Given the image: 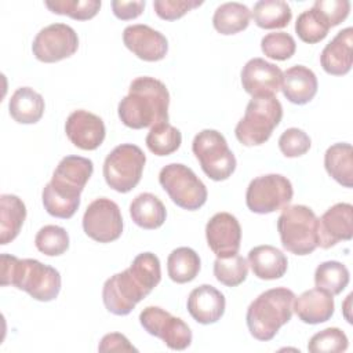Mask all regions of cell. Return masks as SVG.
<instances>
[{"mask_svg": "<svg viewBox=\"0 0 353 353\" xmlns=\"http://www.w3.org/2000/svg\"><path fill=\"white\" fill-rule=\"evenodd\" d=\"M161 280L159 258L152 252L138 254L130 268L109 277L102 288V301L108 312L127 316L138 302L146 298Z\"/></svg>", "mask_w": 353, "mask_h": 353, "instance_id": "1", "label": "cell"}, {"mask_svg": "<svg viewBox=\"0 0 353 353\" xmlns=\"http://www.w3.org/2000/svg\"><path fill=\"white\" fill-rule=\"evenodd\" d=\"M92 171L94 164L87 157H63L43 189L41 200L46 211L55 218H72L80 205V194Z\"/></svg>", "mask_w": 353, "mask_h": 353, "instance_id": "2", "label": "cell"}, {"mask_svg": "<svg viewBox=\"0 0 353 353\" xmlns=\"http://www.w3.org/2000/svg\"><path fill=\"white\" fill-rule=\"evenodd\" d=\"M170 92L165 84L150 76L131 81L128 94L119 102L117 114L121 123L132 130L153 127L168 121Z\"/></svg>", "mask_w": 353, "mask_h": 353, "instance_id": "3", "label": "cell"}, {"mask_svg": "<svg viewBox=\"0 0 353 353\" xmlns=\"http://www.w3.org/2000/svg\"><path fill=\"white\" fill-rule=\"evenodd\" d=\"M1 285H14L28 292L33 299L50 302L61 291L59 272L37 259H19L10 254H1Z\"/></svg>", "mask_w": 353, "mask_h": 353, "instance_id": "4", "label": "cell"}, {"mask_svg": "<svg viewBox=\"0 0 353 353\" xmlns=\"http://www.w3.org/2000/svg\"><path fill=\"white\" fill-rule=\"evenodd\" d=\"M295 294L285 287L266 290L248 306L245 321L250 334L258 341H270L294 313Z\"/></svg>", "mask_w": 353, "mask_h": 353, "instance_id": "5", "label": "cell"}, {"mask_svg": "<svg viewBox=\"0 0 353 353\" xmlns=\"http://www.w3.org/2000/svg\"><path fill=\"white\" fill-rule=\"evenodd\" d=\"M281 117L283 106L274 95L252 97L243 119L234 128V135L244 146H259L270 138Z\"/></svg>", "mask_w": 353, "mask_h": 353, "instance_id": "6", "label": "cell"}, {"mask_svg": "<svg viewBox=\"0 0 353 353\" xmlns=\"http://www.w3.org/2000/svg\"><path fill=\"white\" fill-rule=\"evenodd\" d=\"M317 219L307 205H285L277 219L283 247L295 255L312 254L317 248Z\"/></svg>", "mask_w": 353, "mask_h": 353, "instance_id": "7", "label": "cell"}, {"mask_svg": "<svg viewBox=\"0 0 353 353\" xmlns=\"http://www.w3.org/2000/svg\"><path fill=\"white\" fill-rule=\"evenodd\" d=\"M192 150L203 172L212 181H225L236 170V157L216 130H201L193 138Z\"/></svg>", "mask_w": 353, "mask_h": 353, "instance_id": "8", "label": "cell"}, {"mask_svg": "<svg viewBox=\"0 0 353 353\" xmlns=\"http://www.w3.org/2000/svg\"><path fill=\"white\" fill-rule=\"evenodd\" d=\"M146 156L134 143L116 146L103 161V178L109 188L119 193H128L141 181Z\"/></svg>", "mask_w": 353, "mask_h": 353, "instance_id": "9", "label": "cell"}, {"mask_svg": "<svg viewBox=\"0 0 353 353\" xmlns=\"http://www.w3.org/2000/svg\"><path fill=\"white\" fill-rule=\"evenodd\" d=\"M159 182L172 203L178 207L196 211L207 201V188L201 179L185 164L171 163L160 170Z\"/></svg>", "mask_w": 353, "mask_h": 353, "instance_id": "10", "label": "cell"}, {"mask_svg": "<svg viewBox=\"0 0 353 353\" xmlns=\"http://www.w3.org/2000/svg\"><path fill=\"white\" fill-rule=\"evenodd\" d=\"M294 189L290 179L280 174L254 178L245 192V204L255 214H270L290 204Z\"/></svg>", "mask_w": 353, "mask_h": 353, "instance_id": "11", "label": "cell"}, {"mask_svg": "<svg viewBox=\"0 0 353 353\" xmlns=\"http://www.w3.org/2000/svg\"><path fill=\"white\" fill-rule=\"evenodd\" d=\"M139 323L148 334L160 338L172 350H185L192 343L189 325L159 306L145 307L139 314Z\"/></svg>", "mask_w": 353, "mask_h": 353, "instance_id": "12", "label": "cell"}, {"mask_svg": "<svg viewBox=\"0 0 353 353\" xmlns=\"http://www.w3.org/2000/svg\"><path fill=\"white\" fill-rule=\"evenodd\" d=\"M84 233L98 243H110L123 233V216L119 205L108 199L99 197L91 201L83 215Z\"/></svg>", "mask_w": 353, "mask_h": 353, "instance_id": "13", "label": "cell"}, {"mask_svg": "<svg viewBox=\"0 0 353 353\" xmlns=\"http://www.w3.org/2000/svg\"><path fill=\"white\" fill-rule=\"evenodd\" d=\"M79 48V37L74 29L66 23H51L43 28L34 37L32 51L36 59L52 63L72 57Z\"/></svg>", "mask_w": 353, "mask_h": 353, "instance_id": "14", "label": "cell"}, {"mask_svg": "<svg viewBox=\"0 0 353 353\" xmlns=\"http://www.w3.org/2000/svg\"><path fill=\"white\" fill-rule=\"evenodd\" d=\"M205 239L218 258L236 255L241 243V226L234 215L216 212L205 225Z\"/></svg>", "mask_w": 353, "mask_h": 353, "instance_id": "15", "label": "cell"}, {"mask_svg": "<svg viewBox=\"0 0 353 353\" xmlns=\"http://www.w3.org/2000/svg\"><path fill=\"white\" fill-rule=\"evenodd\" d=\"M353 236V205L336 203L317 219V247L324 250L334 247Z\"/></svg>", "mask_w": 353, "mask_h": 353, "instance_id": "16", "label": "cell"}, {"mask_svg": "<svg viewBox=\"0 0 353 353\" xmlns=\"http://www.w3.org/2000/svg\"><path fill=\"white\" fill-rule=\"evenodd\" d=\"M283 70L263 58L250 59L241 70V85L251 97H272L281 88Z\"/></svg>", "mask_w": 353, "mask_h": 353, "instance_id": "17", "label": "cell"}, {"mask_svg": "<svg viewBox=\"0 0 353 353\" xmlns=\"http://www.w3.org/2000/svg\"><path fill=\"white\" fill-rule=\"evenodd\" d=\"M65 132L76 148L83 150H95L102 145L106 128L99 116L88 110L79 109L68 116Z\"/></svg>", "mask_w": 353, "mask_h": 353, "instance_id": "18", "label": "cell"}, {"mask_svg": "<svg viewBox=\"0 0 353 353\" xmlns=\"http://www.w3.org/2000/svg\"><path fill=\"white\" fill-rule=\"evenodd\" d=\"M124 46L139 59L161 61L168 52V41L163 33L142 23L130 25L123 32Z\"/></svg>", "mask_w": 353, "mask_h": 353, "instance_id": "19", "label": "cell"}, {"mask_svg": "<svg viewBox=\"0 0 353 353\" xmlns=\"http://www.w3.org/2000/svg\"><path fill=\"white\" fill-rule=\"evenodd\" d=\"M188 312L200 324H214L225 313V295L210 284L193 288L188 296Z\"/></svg>", "mask_w": 353, "mask_h": 353, "instance_id": "20", "label": "cell"}, {"mask_svg": "<svg viewBox=\"0 0 353 353\" xmlns=\"http://www.w3.org/2000/svg\"><path fill=\"white\" fill-rule=\"evenodd\" d=\"M353 29L345 28L323 48L320 63L328 74L343 76L350 72L353 63Z\"/></svg>", "mask_w": 353, "mask_h": 353, "instance_id": "21", "label": "cell"}, {"mask_svg": "<svg viewBox=\"0 0 353 353\" xmlns=\"http://www.w3.org/2000/svg\"><path fill=\"white\" fill-rule=\"evenodd\" d=\"M334 295L317 287L302 292L294 301L295 314L306 324H320L330 320L334 314Z\"/></svg>", "mask_w": 353, "mask_h": 353, "instance_id": "22", "label": "cell"}, {"mask_svg": "<svg viewBox=\"0 0 353 353\" xmlns=\"http://www.w3.org/2000/svg\"><path fill=\"white\" fill-rule=\"evenodd\" d=\"M319 83L314 72L303 65H295L283 72V95L295 105L310 102L317 94Z\"/></svg>", "mask_w": 353, "mask_h": 353, "instance_id": "23", "label": "cell"}, {"mask_svg": "<svg viewBox=\"0 0 353 353\" xmlns=\"http://www.w3.org/2000/svg\"><path fill=\"white\" fill-rule=\"evenodd\" d=\"M248 265L261 280H276L285 274L288 259L273 245H256L248 252Z\"/></svg>", "mask_w": 353, "mask_h": 353, "instance_id": "24", "label": "cell"}, {"mask_svg": "<svg viewBox=\"0 0 353 353\" xmlns=\"http://www.w3.org/2000/svg\"><path fill=\"white\" fill-rule=\"evenodd\" d=\"M43 97L30 87H19L11 95L8 110L11 117L19 124H34L44 113Z\"/></svg>", "mask_w": 353, "mask_h": 353, "instance_id": "25", "label": "cell"}, {"mask_svg": "<svg viewBox=\"0 0 353 353\" xmlns=\"http://www.w3.org/2000/svg\"><path fill=\"white\" fill-rule=\"evenodd\" d=\"M130 215L135 225L142 229H157L167 218L163 201L153 193H141L130 204Z\"/></svg>", "mask_w": 353, "mask_h": 353, "instance_id": "26", "label": "cell"}, {"mask_svg": "<svg viewBox=\"0 0 353 353\" xmlns=\"http://www.w3.org/2000/svg\"><path fill=\"white\" fill-rule=\"evenodd\" d=\"M26 218V207L15 194L0 196V244L11 243L21 232Z\"/></svg>", "mask_w": 353, "mask_h": 353, "instance_id": "27", "label": "cell"}, {"mask_svg": "<svg viewBox=\"0 0 353 353\" xmlns=\"http://www.w3.org/2000/svg\"><path fill=\"white\" fill-rule=\"evenodd\" d=\"M324 167L331 178L345 188L353 186V149L350 143L331 145L324 154Z\"/></svg>", "mask_w": 353, "mask_h": 353, "instance_id": "28", "label": "cell"}, {"mask_svg": "<svg viewBox=\"0 0 353 353\" xmlns=\"http://www.w3.org/2000/svg\"><path fill=\"white\" fill-rule=\"evenodd\" d=\"M250 19L251 11L247 6L237 1H229L216 7L212 17V25L218 33L229 36L247 29Z\"/></svg>", "mask_w": 353, "mask_h": 353, "instance_id": "29", "label": "cell"}, {"mask_svg": "<svg viewBox=\"0 0 353 353\" xmlns=\"http://www.w3.org/2000/svg\"><path fill=\"white\" fill-rule=\"evenodd\" d=\"M201 268L199 254L189 247H178L167 258V272L174 283L185 284L196 279Z\"/></svg>", "mask_w": 353, "mask_h": 353, "instance_id": "30", "label": "cell"}, {"mask_svg": "<svg viewBox=\"0 0 353 353\" xmlns=\"http://www.w3.org/2000/svg\"><path fill=\"white\" fill-rule=\"evenodd\" d=\"M251 15L256 26L262 29H281L290 23L292 11L287 1L259 0L254 4Z\"/></svg>", "mask_w": 353, "mask_h": 353, "instance_id": "31", "label": "cell"}, {"mask_svg": "<svg viewBox=\"0 0 353 353\" xmlns=\"http://www.w3.org/2000/svg\"><path fill=\"white\" fill-rule=\"evenodd\" d=\"M145 142L153 154L168 156L179 149L182 143V134L176 127L164 121L150 127Z\"/></svg>", "mask_w": 353, "mask_h": 353, "instance_id": "32", "label": "cell"}, {"mask_svg": "<svg viewBox=\"0 0 353 353\" xmlns=\"http://www.w3.org/2000/svg\"><path fill=\"white\" fill-rule=\"evenodd\" d=\"M350 274L347 268L338 261H327L320 263L314 272V284L317 288L331 295L341 294L349 284Z\"/></svg>", "mask_w": 353, "mask_h": 353, "instance_id": "33", "label": "cell"}, {"mask_svg": "<svg viewBox=\"0 0 353 353\" xmlns=\"http://www.w3.org/2000/svg\"><path fill=\"white\" fill-rule=\"evenodd\" d=\"M330 28L328 21L316 7L301 12L295 22V32L298 37L309 44H316L324 40Z\"/></svg>", "mask_w": 353, "mask_h": 353, "instance_id": "34", "label": "cell"}, {"mask_svg": "<svg viewBox=\"0 0 353 353\" xmlns=\"http://www.w3.org/2000/svg\"><path fill=\"white\" fill-rule=\"evenodd\" d=\"M248 274V262L241 255L236 254L226 258H218L214 262L215 279L226 287L240 285Z\"/></svg>", "mask_w": 353, "mask_h": 353, "instance_id": "35", "label": "cell"}, {"mask_svg": "<svg viewBox=\"0 0 353 353\" xmlns=\"http://www.w3.org/2000/svg\"><path fill=\"white\" fill-rule=\"evenodd\" d=\"M34 245L44 255L58 256L68 251L69 234L61 226L46 225L36 233Z\"/></svg>", "mask_w": 353, "mask_h": 353, "instance_id": "36", "label": "cell"}, {"mask_svg": "<svg viewBox=\"0 0 353 353\" xmlns=\"http://www.w3.org/2000/svg\"><path fill=\"white\" fill-rule=\"evenodd\" d=\"M101 0H54L44 1V6L54 14L68 15L77 21H88L94 18L99 8Z\"/></svg>", "mask_w": 353, "mask_h": 353, "instance_id": "37", "label": "cell"}, {"mask_svg": "<svg viewBox=\"0 0 353 353\" xmlns=\"http://www.w3.org/2000/svg\"><path fill=\"white\" fill-rule=\"evenodd\" d=\"M349 341L346 334L336 328L330 327L316 332L307 343V350L312 353H338L347 349Z\"/></svg>", "mask_w": 353, "mask_h": 353, "instance_id": "38", "label": "cell"}, {"mask_svg": "<svg viewBox=\"0 0 353 353\" xmlns=\"http://www.w3.org/2000/svg\"><path fill=\"white\" fill-rule=\"evenodd\" d=\"M261 50L272 59L285 61L295 54L296 43L294 37L285 32H273L262 37Z\"/></svg>", "mask_w": 353, "mask_h": 353, "instance_id": "39", "label": "cell"}, {"mask_svg": "<svg viewBox=\"0 0 353 353\" xmlns=\"http://www.w3.org/2000/svg\"><path fill=\"white\" fill-rule=\"evenodd\" d=\"M310 137L299 128H287L279 138V149L285 157H299L310 149Z\"/></svg>", "mask_w": 353, "mask_h": 353, "instance_id": "40", "label": "cell"}, {"mask_svg": "<svg viewBox=\"0 0 353 353\" xmlns=\"http://www.w3.org/2000/svg\"><path fill=\"white\" fill-rule=\"evenodd\" d=\"M201 4L203 1L199 0H154L153 8L159 18L164 21H175Z\"/></svg>", "mask_w": 353, "mask_h": 353, "instance_id": "41", "label": "cell"}, {"mask_svg": "<svg viewBox=\"0 0 353 353\" xmlns=\"http://www.w3.org/2000/svg\"><path fill=\"white\" fill-rule=\"evenodd\" d=\"M313 7H316L328 21L330 26H336L345 21L350 11L349 0H316Z\"/></svg>", "mask_w": 353, "mask_h": 353, "instance_id": "42", "label": "cell"}, {"mask_svg": "<svg viewBox=\"0 0 353 353\" xmlns=\"http://www.w3.org/2000/svg\"><path fill=\"white\" fill-rule=\"evenodd\" d=\"M145 0H134V1H121V0H113L112 1V10L116 18L121 21H130L138 18L143 10H145Z\"/></svg>", "mask_w": 353, "mask_h": 353, "instance_id": "43", "label": "cell"}, {"mask_svg": "<svg viewBox=\"0 0 353 353\" xmlns=\"http://www.w3.org/2000/svg\"><path fill=\"white\" fill-rule=\"evenodd\" d=\"M99 352H137V347H134L125 335L120 332H110L102 336L99 345Z\"/></svg>", "mask_w": 353, "mask_h": 353, "instance_id": "44", "label": "cell"}]
</instances>
